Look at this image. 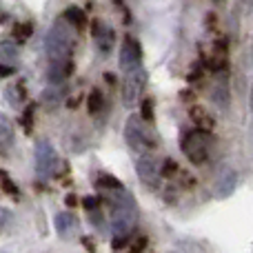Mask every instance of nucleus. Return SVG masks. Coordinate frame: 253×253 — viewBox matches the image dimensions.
Masks as SVG:
<instances>
[{
	"instance_id": "1",
	"label": "nucleus",
	"mask_w": 253,
	"mask_h": 253,
	"mask_svg": "<svg viewBox=\"0 0 253 253\" xmlns=\"http://www.w3.org/2000/svg\"><path fill=\"white\" fill-rule=\"evenodd\" d=\"M71 22H67L65 18L58 22H53V27L47 34V56L49 60H67L74 44V31H71Z\"/></svg>"
},
{
	"instance_id": "25",
	"label": "nucleus",
	"mask_w": 253,
	"mask_h": 253,
	"mask_svg": "<svg viewBox=\"0 0 253 253\" xmlns=\"http://www.w3.org/2000/svg\"><path fill=\"white\" fill-rule=\"evenodd\" d=\"M0 178H2V184H4V191L7 193H18V189H16V184L11 182V180L7 178V173H2V171H0Z\"/></svg>"
},
{
	"instance_id": "24",
	"label": "nucleus",
	"mask_w": 253,
	"mask_h": 253,
	"mask_svg": "<svg viewBox=\"0 0 253 253\" xmlns=\"http://www.w3.org/2000/svg\"><path fill=\"white\" fill-rule=\"evenodd\" d=\"M31 31H34V29H31V25H18L16 36H18V38H20V40H27V38H29V36H31Z\"/></svg>"
},
{
	"instance_id": "2",
	"label": "nucleus",
	"mask_w": 253,
	"mask_h": 253,
	"mask_svg": "<svg viewBox=\"0 0 253 253\" xmlns=\"http://www.w3.org/2000/svg\"><path fill=\"white\" fill-rule=\"evenodd\" d=\"M180 149L193 165H202L209 158V133L205 129L184 131L180 138Z\"/></svg>"
},
{
	"instance_id": "7",
	"label": "nucleus",
	"mask_w": 253,
	"mask_h": 253,
	"mask_svg": "<svg viewBox=\"0 0 253 253\" xmlns=\"http://www.w3.org/2000/svg\"><path fill=\"white\" fill-rule=\"evenodd\" d=\"M135 171H138V178L142 180L147 187H151V189L158 187V182H160V175H162V169L158 167L156 153H151V151L140 153L138 160H135Z\"/></svg>"
},
{
	"instance_id": "14",
	"label": "nucleus",
	"mask_w": 253,
	"mask_h": 253,
	"mask_svg": "<svg viewBox=\"0 0 253 253\" xmlns=\"http://www.w3.org/2000/svg\"><path fill=\"white\" fill-rule=\"evenodd\" d=\"M4 96H7L9 105L18 107L22 100H25V89H22V84H11V87L4 89Z\"/></svg>"
},
{
	"instance_id": "9",
	"label": "nucleus",
	"mask_w": 253,
	"mask_h": 253,
	"mask_svg": "<svg viewBox=\"0 0 253 253\" xmlns=\"http://www.w3.org/2000/svg\"><path fill=\"white\" fill-rule=\"evenodd\" d=\"M56 231L62 240H71L78 233V218L69 211H62L56 215Z\"/></svg>"
},
{
	"instance_id": "18",
	"label": "nucleus",
	"mask_w": 253,
	"mask_h": 253,
	"mask_svg": "<svg viewBox=\"0 0 253 253\" xmlns=\"http://www.w3.org/2000/svg\"><path fill=\"white\" fill-rule=\"evenodd\" d=\"M100 107H102V93H100V89H93V91L89 93L87 109H89V114H98Z\"/></svg>"
},
{
	"instance_id": "17",
	"label": "nucleus",
	"mask_w": 253,
	"mask_h": 253,
	"mask_svg": "<svg viewBox=\"0 0 253 253\" xmlns=\"http://www.w3.org/2000/svg\"><path fill=\"white\" fill-rule=\"evenodd\" d=\"M62 102V93H60V89H44L42 91V105L44 107H49V109H53V107H58Z\"/></svg>"
},
{
	"instance_id": "28",
	"label": "nucleus",
	"mask_w": 253,
	"mask_h": 253,
	"mask_svg": "<svg viewBox=\"0 0 253 253\" xmlns=\"http://www.w3.org/2000/svg\"><path fill=\"white\" fill-rule=\"evenodd\" d=\"M67 205H69V207H76V196H71V193H69V196H67Z\"/></svg>"
},
{
	"instance_id": "26",
	"label": "nucleus",
	"mask_w": 253,
	"mask_h": 253,
	"mask_svg": "<svg viewBox=\"0 0 253 253\" xmlns=\"http://www.w3.org/2000/svg\"><path fill=\"white\" fill-rule=\"evenodd\" d=\"M144 247H147V238H138V242H135V245L131 247V251H129V253H142V251H144Z\"/></svg>"
},
{
	"instance_id": "19",
	"label": "nucleus",
	"mask_w": 253,
	"mask_h": 253,
	"mask_svg": "<svg viewBox=\"0 0 253 253\" xmlns=\"http://www.w3.org/2000/svg\"><path fill=\"white\" fill-rule=\"evenodd\" d=\"M227 98H229L227 84H224V80H220V83L215 84V89H213V100L218 102L220 107H227Z\"/></svg>"
},
{
	"instance_id": "22",
	"label": "nucleus",
	"mask_w": 253,
	"mask_h": 253,
	"mask_svg": "<svg viewBox=\"0 0 253 253\" xmlns=\"http://www.w3.org/2000/svg\"><path fill=\"white\" fill-rule=\"evenodd\" d=\"M140 116H142V120L144 123H151L153 120V102L149 100H142V109H140Z\"/></svg>"
},
{
	"instance_id": "27",
	"label": "nucleus",
	"mask_w": 253,
	"mask_h": 253,
	"mask_svg": "<svg viewBox=\"0 0 253 253\" xmlns=\"http://www.w3.org/2000/svg\"><path fill=\"white\" fill-rule=\"evenodd\" d=\"M13 71H16V69H13V67H11V65H9V67H4V65H2V62H0V76H11V74H13Z\"/></svg>"
},
{
	"instance_id": "10",
	"label": "nucleus",
	"mask_w": 253,
	"mask_h": 253,
	"mask_svg": "<svg viewBox=\"0 0 253 253\" xmlns=\"http://www.w3.org/2000/svg\"><path fill=\"white\" fill-rule=\"evenodd\" d=\"M238 184V173L233 169H227L220 173L218 182H215V196L218 198H229Z\"/></svg>"
},
{
	"instance_id": "16",
	"label": "nucleus",
	"mask_w": 253,
	"mask_h": 253,
	"mask_svg": "<svg viewBox=\"0 0 253 253\" xmlns=\"http://www.w3.org/2000/svg\"><path fill=\"white\" fill-rule=\"evenodd\" d=\"M98 187H102V189H109V191H125V187H123V182H120L118 178H114V175H107V173H102V175H98Z\"/></svg>"
},
{
	"instance_id": "5",
	"label": "nucleus",
	"mask_w": 253,
	"mask_h": 253,
	"mask_svg": "<svg viewBox=\"0 0 253 253\" xmlns=\"http://www.w3.org/2000/svg\"><path fill=\"white\" fill-rule=\"evenodd\" d=\"M58 169V156H56V149L49 140H40L36 144V173L38 178L47 180L56 173Z\"/></svg>"
},
{
	"instance_id": "23",
	"label": "nucleus",
	"mask_w": 253,
	"mask_h": 253,
	"mask_svg": "<svg viewBox=\"0 0 253 253\" xmlns=\"http://www.w3.org/2000/svg\"><path fill=\"white\" fill-rule=\"evenodd\" d=\"M98 205H100V198H96V196H84L83 198V207L87 211H93Z\"/></svg>"
},
{
	"instance_id": "15",
	"label": "nucleus",
	"mask_w": 253,
	"mask_h": 253,
	"mask_svg": "<svg viewBox=\"0 0 253 253\" xmlns=\"http://www.w3.org/2000/svg\"><path fill=\"white\" fill-rule=\"evenodd\" d=\"M62 18H65L67 22H71L74 27H84V22H87V16H84V11H83V9H78V7H69Z\"/></svg>"
},
{
	"instance_id": "20",
	"label": "nucleus",
	"mask_w": 253,
	"mask_h": 253,
	"mask_svg": "<svg viewBox=\"0 0 253 253\" xmlns=\"http://www.w3.org/2000/svg\"><path fill=\"white\" fill-rule=\"evenodd\" d=\"M98 42H100L98 47H102V51H109L111 44H114V34H111V29H107L105 27V31L98 36Z\"/></svg>"
},
{
	"instance_id": "13",
	"label": "nucleus",
	"mask_w": 253,
	"mask_h": 253,
	"mask_svg": "<svg viewBox=\"0 0 253 253\" xmlns=\"http://www.w3.org/2000/svg\"><path fill=\"white\" fill-rule=\"evenodd\" d=\"M18 44L13 42H2L0 44V62H7V65H11V62L18 60Z\"/></svg>"
},
{
	"instance_id": "4",
	"label": "nucleus",
	"mask_w": 253,
	"mask_h": 253,
	"mask_svg": "<svg viewBox=\"0 0 253 253\" xmlns=\"http://www.w3.org/2000/svg\"><path fill=\"white\" fill-rule=\"evenodd\" d=\"M125 138H126V144H129L133 151L138 153H144V151H151L156 140L151 138L149 129L144 126V120L138 118V116H131L125 125Z\"/></svg>"
},
{
	"instance_id": "3",
	"label": "nucleus",
	"mask_w": 253,
	"mask_h": 253,
	"mask_svg": "<svg viewBox=\"0 0 253 253\" xmlns=\"http://www.w3.org/2000/svg\"><path fill=\"white\" fill-rule=\"evenodd\" d=\"M138 220V211H135V202L131 200L129 193H125L123 200L114 202V211H111V229L116 236H129L135 227Z\"/></svg>"
},
{
	"instance_id": "12",
	"label": "nucleus",
	"mask_w": 253,
	"mask_h": 253,
	"mask_svg": "<svg viewBox=\"0 0 253 253\" xmlns=\"http://www.w3.org/2000/svg\"><path fill=\"white\" fill-rule=\"evenodd\" d=\"M191 120L198 125V129L209 131L211 126H213V118H209V116H207V111L202 109V107H193V109H191Z\"/></svg>"
},
{
	"instance_id": "8",
	"label": "nucleus",
	"mask_w": 253,
	"mask_h": 253,
	"mask_svg": "<svg viewBox=\"0 0 253 253\" xmlns=\"http://www.w3.org/2000/svg\"><path fill=\"white\" fill-rule=\"evenodd\" d=\"M140 60H142V49H140V42L133 38V36H125L123 44H120V69L125 74L138 69Z\"/></svg>"
},
{
	"instance_id": "21",
	"label": "nucleus",
	"mask_w": 253,
	"mask_h": 253,
	"mask_svg": "<svg viewBox=\"0 0 253 253\" xmlns=\"http://www.w3.org/2000/svg\"><path fill=\"white\" fill-rule=\"evenodd\" d=\"M178 173V162L171 160V158H167L165 162H162V175H167V178H171V175Z\"/></svg>"
},
{
	"instance_id": "29",
	"label": "nucleus",
	"mask_w": 253,
	"mask_h": 253,
	"mask_svg": "<svg viewBox=\"0 0 253 253\" xmlns=\"http://www.w3.org/2000/svg\"><path fill=\"white\" fill-rule=\"evenodd\" d=\"M249 102H251V109H253V87H251V98H249Z\"/></svg>"
},
{
	"instance_id": "30",
	"label": "nucleus",
	"mask_w": 253,
	"mask_h": 253,
	"mask_svg": "<svg viewBox=\"0 0 253 253\" xmlns=\"http://www.w3.org/2000/svg\"><path fill=\"white\" fill-rule=\"evenodd\" d=\"M0 253H4V251H0Z\"/></svg>"
},
{
	"instance_id": "6",
	"label": "nucleus",
	"mask_w": 253,
	"mask_h": 253,
	"mask_svg": "<svg viewBox=\"0 0 253 253\" xmlns=\"http://www.w3.org/2000/svg\"><path fill=\"white\" fill-rule=\"evenodd\" d=\"M144 87H147V71L142 69V67H138V69L129 71L123 83V105L125 107H135V102L140 100V96H142Z\"/></svg>"
},
{
	"instance_id": "11",
	"label": "nucleus",
	"mask_w": 253,
	"mask_h": 253,
	"mask_svg": "<svg viewBox=\"0 0 253 253\" xmlns=\"http://www.w3.org/2000/svg\"><path fill=\"white\" fill-rule=\"evenodd\" d=\"M13 138H16V131H13V125L7 116L0 114V149H9L13 144Z\"/></svg>"
}]
</instances>
